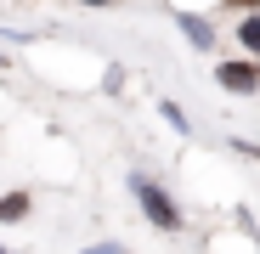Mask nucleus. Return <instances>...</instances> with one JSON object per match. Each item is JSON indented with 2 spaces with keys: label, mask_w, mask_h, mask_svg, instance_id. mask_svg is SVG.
<instances>
[{
  "label": "nucleus",
  "mask_w": 260,
  "mask_h": 254,
  "mask_svg": "<svg viewBox=\"0 0 260 254\" xmlns=\"http://www.w3.org/2000/svg\"><path fill=\"white\" fill-rule=\"evenodd\" d=\"M130 187H136V203H142V215L158 226V232H181V209L176 203H170V192L158 187V181H147V175H136V181H130Z\"/></svg>",
  "instance_id": "f257e3e1"
},
{
  "label": "nucleus",
  "mask_w": 260,
  "mask_h": 254,
  "mask_svg": "<svg viewBox=\"0 0 260 254\" xmlns=\"http://www.w3.org/2000/svg\"><path fill=\"white\" fill-rule=\"evenodd\" d=\"M221 85H226V91H254V85H260V68H249V62H221Z\"/></svg>",
  "instance_id": "f03ea898"
},
{
  "label": "nucleus",
  "mask_w": 260,
  "mask_h": 254,
  "mask_svg": "<svg viewBox=\"0 0 260 254\" xmlns=\"http://www.w3.org/2000/svg\"><path fill=\"white\" fill-rule=\"evenodd\" d=\"M28 215V198L23 192H6V198H0V221H23Z\"/></svg>",
  "instance_id": "7ed1b4c3"
},
{
  "label": "nucleus",
  "mask_w": 260,
  "mask_h": 254,
  "mask_svg": "<svg viewBox=\"0 0 260 254\" xmlns=\"http://www.w3.org/2000/svg\"><path fill=\"white\" fill-rule=\"evenodd\" d=\"M238 46L260 51V17H243V23H238Z\"/></svg>",
  "instance_id": "20e7f679"
},
{
  "label": "nucleus",
  "mask_w": 260,
  "mask_h": 254,
  "mask_svg": "<svg viewBox=\"0 0 260 254\" xmlns=\"http://www.w3.org/2000/svg\"><path fill=\"white\" fill-rule=\"evenodd\" d=\"M181 34L192 40V46H209V40H215V34H209V23H198V17H181Z\"/></svg>",
  "instance_id": "39448f33"
},
{
  "label": "nucleus",
  "mask_w": 260,
  "mask_h": 254,
  "mask_svg": "<svg viewBox=\"0 0 260 254\" xmlns=\"http://www.w3.org/2000/svg\"><path fill=\"white\" fill-rule=\"evenodd\" d=\"M91 254H119V248H91Z\"/></svg>",
  "instance_id": "423d86ee"
},
{
  "label": "nucleus",
  "mask_w": 260,
  "mask_h": 254,
  "mask_svg": "<svg viewBox=\"0 0 260 254\" xmlns=\"http://www.w3.org/2000/svg\"><path fill=\"white\" fill-rule=\"evenodd\" d=\"M85 6H108V0H85Z\"/></svg>",
  "instance_id": "0eeeda50"
}]
</instances>
